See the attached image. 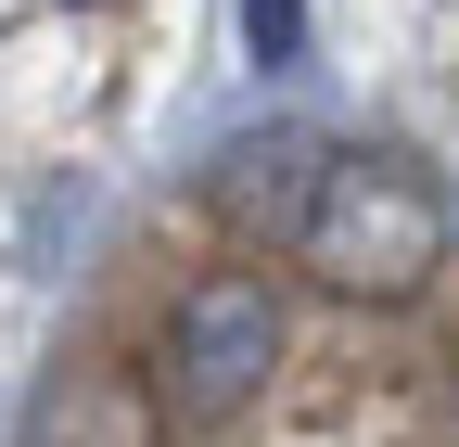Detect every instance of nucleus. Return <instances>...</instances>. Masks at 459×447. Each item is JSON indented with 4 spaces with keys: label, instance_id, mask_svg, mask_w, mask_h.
Segmentation results:
<instances>
[{
    "label": "nucleus",
    "instance_id": "1",
    "mask_svg": "<svg viewBox=\"0 0 459 447\" xmlns=\"http://www.w3.org/2000/svg\"><path fill=\"white\" fill-rule=\"evenodd\" d=\"M294 256L319 268L332 294H370V307H409L434 268H446V205L409 153H319V192L294 217Z\"/></svg>",
    "mask_w": 459,
    "mask_h": 447
},
{
    "label": "nucleus",
    "instance_id": "3",
    "mask_svg": "<svg viewBox=\"0 0 459 447\" xmlns=\"http://www.w3.org/2000/svg\"><path fill=\"white\" fill-rule=\"evenodd\" d=\"M26 447H166V397L141 371H115V358H77V371L39 383Z\"/></svg>",
    "mask_w": 459,
    "mask_h": 447
},
{
    "label": "nucleus",
    "instance_id": "4",
    "mask_svg": "<svg viewBox=\"0 0 459 447\" xmlns=\"http://www.w3.org/2000/svg\"><path fill=\"white\" fill-rule=\"evenodd\" d=\"M204 192H217V217H230V231H268V243H294V217H307V192H319V141H294V128H268V141H230Z\"/></svg>",
    "mask_w": 459,
    "mask_h": 447
},
{
    "label": "nucleus",
    "instance_id": "2",
    "mask_svg": "<svg viewBox=\"0 0 459 447\" xmlns=\"http://www.w3.org/2000/svg\"><path fill=\"white\" fill-rule=\"evenodd\" d=\"M268 371H281V294L255 268H204L179 294V320H166V409L179 422H230Z\"/></svg>",
    "mask_w": 459,
    "mask_h": 447
},
{
    "label": "nucleus",
    "instance_id": "5",
    "mask_svg": "<svg viewBox=\"0 0 459 447\" xmlns=\"http://www.w3.org/2000/svg\"><path fill=\"white\" fill-rule=\"evenodd\" d=\"M243 39H255V65H281L307 39V0H243Z\"/></svg>",
    "mask_w": 459,
    "mask_h": 447
}]
</instances>
